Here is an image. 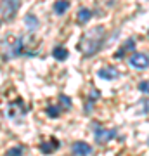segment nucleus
Listing matches in <instances>:
<instances>
[{"label":"nucleus","instance_id":"dca6fc26","mask_svg":"<svg viewBox=\"0 0 149 156\" xmlns=\"http://www.w3.org/2000/svg\"><path fill=\"white\" fill-rule=\"evenodd\" d=\"M59 101H62V104H64V108H66V109H69V108H71V99H69L68 95H61V97H59Z\"/></svg>","mask_w":149,"mask_h":156},{"label":"nucleus","instance_id":"7ed1b4c3","mask_svg":"<svg viewBox=\"0 0 149 156\" xmlns=\"http://www.w3.org/2000/svg\"><path fill=\"white\" fill-rule=\"evenodd\" d=\"M94 135H95V142L102 146V144H106V142H109L111 139H115L116 137V130H106V128L95 127Z\"/></svg>","mask_w":149,"mask_h":156},{"label":"nucleus","instance_id":"2eb2a0df","mask_svg":"<svg viewBox=\"0 0 149 156\" xmlns=\"http://www.w3.org/2000/svg\"><path fill=\"white\" fill-rule=\"evenodd\" d=\"M47 116H50V118H57V116H59V108L49 106V108H47Z\"/></svg>","mask_w":149,"mask_h":156},{"label":"nucleus","instance_id":"a211bd4d","mask_svg":"<svg viewBox=\"0 0 149 156\" xmlns=\"http://www.w3.org/2000/svg\"><path fill=\"white\" fill-rule=\"evenodd\" d=\"M147 37H149V30H147Z\"/></svg>","mask_w":149,"mask_h":156},{"label":"nucleus","instance_id":"f8f14e48","mask_svg":"<svg viewBox=\"0 0 149 156\" xmlns=\"http://www.w3.org/2000/svg\"><path fill=\"white\" fill-rule=\"evenodd\" d=\"M90 17H92V12L88 11V9H80V11H78V21L82 23V24L87 23Z\"/></svg>","mask_w":149,"mask_h":156},{"label":"nucleus","instance_id":"20e7f679","mask_svg":"<svg viewBox=\"0 0 149 156\" xmlns=\"http://www.w3.org/2000/svg\"><path fill=\"white\" fill-rule=\"evenodd\" d=\"M19 4H21V0H5V4L0 9L2 16L5 17V19H12V17L16 16L17 9H19Z\"/></svg>","mask_w":149,"mask_h":156},{"label":"nucleus","instance_id":"0eeeda50","mask_svg":"<svg viewBox=\"0 0 149 156\" xmlns=\"http://www.w3.org/2000/svg\"><path fill=\"white\" fill-rule=\"evenodd\" d=\"M71 149H73V153H75L76 156H88V154H92V147H90L87 142H83V140L75 142Z\"/></svg>","mask_w":149,"mask_h":156},{"label":"nucleus","instance_id":"f03ea898","mask_svg":"<svg viewBox=\"0 0 149 156\" xmlns=\"http://www.w3.org/2000/svg\"><path fill=\"white\" fill-rule=\"evenodd\" d=\"M128 62H130V66L137 68V69H146V68H149V56L144 52H135L128 57Z\"/></svg>","mask_w":149,"mask_h":156},{"label":"nucleus","instance_id":"ddd939ff","mask_svg":"<svg viewBox=\"0 0 149 156\" xmlns=\"http://www.w3.org/2000/svg\"><path fill=\"white\" fill-rule=\"evenodd\" d=\"M23 151H24V147L23 146H16V147H11V149L5 153V156H21Z\"/></svg>","mask_w":149,"mask_h":156},{"label":"nucleus","instance_id":"9d476101","mask_svg":"<svg viewBox=\"0 0 149 156\" xmlns=\"http://www.w3.org/2000/svg\"><path fill=\"white\" fill-rule=\"evenodd\" d=\"M69 9V0H55L54 2V12L57 16H61Z\"/></svg>","mask_w":149,"mask_h":156},{"label":"nucleus","instance_id":"9b49d317","mask_svg":"<svg viewBox=\"0 0 149 156\" xmlns=\"http://www.w3.org/2000/svg\"><path fill=\"white\" fill-rule=\"evenodd\" d=\"M52 56H54V59H57V61H66L68 56H69V52H68L66 47H54Z\"/></svg>","mask_w":149,"mask_h":156},{"label":"nucleus","instance_id":"6ab92c4d","mask_svg":"<svg viewBox=\"0 0 149 156\" xmlns=\"http://www.w3.org/2000/svg\"><path fill=\"white\" fill-rule=\"evenodd\" d=\"M147 144H149V139H147Z\"/></svg>","mask_w":149,"mask_h":156},{"label":"nucleus","instance_id":"f257e3e1","mask_svg":"<svg viewBox=\"0 0 149 156\" xmlns=\"http://www.w3.org/2000/svg\"><path fill=\"white\" fill-rule=\"evenodd\" d=\"M102 38H104V26H94V28L87 31V33L82 37L80 44H78V49L83 52V56H94L95 52H99L101 45H102Z\"/></svg>","mask_w":149,"mask_h":156},{"label":"nucleus","instance_id":"423d86ee","mask_svg":"<svg viewBox=\"0 0 149 156\" xmlns=\"http://www.w3.org/2000/svg\"><path fill=\"white\" fill-rule=\"evenodd\" d=\"M24 113H26V109H24V106H23L21 99L11 102V106H9V109H7L9 118H16V116H19V115H24Z\"/></svg>","mask_w":149,"mask_h":156},{"label":"nucleus","instance_id":"39448f33","mask_svg":"<svg viewBox=\"0 0 149 156\" xmlns=\"http://www.w3.org/2000/svg\"><path fill=\"white\" fill-rule=\"evenodd\" d=\"M59 149V140L55 139V137H50L49 140H45L40 144V151L44 153V154H52L54 151Z\"/></svg>","mask_w":149,"mask_h":156},{"label":"nucleus","instance_id":"6e6552de","mask_svg":"<svg viewBox=\"0 0 149 156\" xmlns=\"http://www.w3.org/2000/svg\"><path fill=\"white\" fill-rule=\"evenodd\" d=\"M97 75H99V78H102V80H115V78L120 76V73H118V69H116L115 66H106V68H101Z\"/></svg>","mask_w":149,"mask_h":156},{"label":"nucleus","instance_id":"1a4fd4ad","mask_svg":"<svg viewBox=\"0 0 149 156\" xmlns=\"http://www.w3.org/2000/svg\"><path fill=\"white\" fill-rule=\"evenodd\" d=\"M133 47H135V40H133V38H128L127 42L122 45V49H120V50L115 54V57H116V59H122V57L127 54L128 50H133Z\"/></svg>","mask_w":149,"mask_h":156},{"label":"nucleus","instance_id":"4468645a","mask_svg":"<svg viewBox=\"0 0 149 156\" xmlns=\"http://www.w3.org/2000/svg\"><path fill=\"white\" fill-rule=\"evenodd\" d=\"M24 21H26V24L30 26V28H38V21H37V17L31 16V14H28Z\"/></svg>","mask_w":149,"mask_h":156},{"label":"nucleus","instance_id":"f3484780","mask_svg":"<svg viewBox=\"0 0 149 156\" xmlns=\"http://www.w3.org/2000/svg\"><path fill=\"white\" fill-rule=\"evenodd\" d=\"M139 90L149 94V82H140V83H139Z\"/></svg>","mask_w":149,"mask_h":156}]
</instances>
